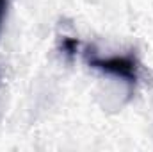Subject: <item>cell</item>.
I'll return each mask as SVG.
<instances>
[{
    "mask_svg": "<svg viewBox=\"0 0 153 152\" xmlns=\"http://www.w3.org/2000/svg\"><path fill=\"white\" fill-rule=\"evenodd\" d=\"M59 47H61L62 54L66 56V59L71 61V59L76 56V52H78V39L76 38H70V36H62V38H61V43H59Z\"/></svg>",
    "mask_w": 153,
    "mask_h": 152,
    "instance_id": "2",
    "label": "cell"
},
{
    "mask_svg": "<svg viewBox=\"0 0 153 152\" xmlns=\"http://www.w3.org/2000/svg\"><path fill=\"white\" fill-rule=\"evenodd\" d=\"M7 7H9V0H0V36H2L4 23L7 18Z\"/></svg>",
    "mask_w": 153,
    "mask_h": 152,
    "instance_id": "3",
    "label": "cell"
},
{
    "mask_svg": "<svg viewBox=\"0 0 153 152\" xmlns=\"http://www.w3.org/2000/svg\"><path fill=\"white\" fill-rule=\"evenodd\" d=\"M85 61L91 68L100 70L107 75H114L123 79L125 82H128L130 86L137 84L139 79V61L134 54H125V56H109V57H102L91 50H87L85 54Z\"/></svg>",
    "mask_w": 153,
    "mask_h": 152,
    "instance_id": "1",
    "label": "cell"
}]
</instances>
